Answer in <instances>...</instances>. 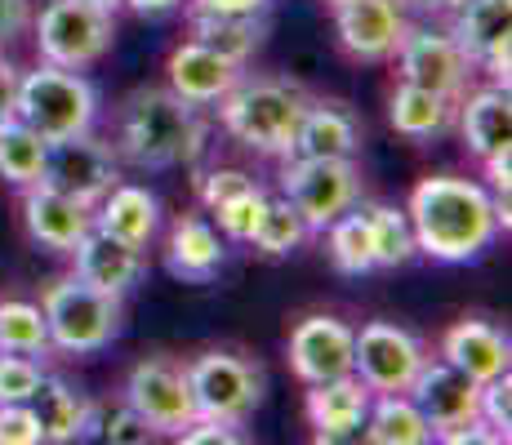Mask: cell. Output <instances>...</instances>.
Segmentation results:
<instances>
[{"label": "cell", "mask_w": 512, "mask_h": 445, "mask_svg": "<svg viewBox=\"0 0 512 445\" xmlns=\"http://www.w3.org/2000/svg\"><path fill=\"white\" fill-rule=\"evenodd\" d=\"M18 121H27L45 143L94 130L98 121V89L72 67L41 63L36 72L18 76Z\"/></svg>", "instance_id": "5b68a950"}, {"label": "cell", "mask_w": 512, "mask_h": 445, "mask_svg": "<svg viewBox=\"0 0 512 445\" xmlns=\"http://www.w3.org/2000/svg\"><path fill=\"white\" fill-rule=\"evenodd\" d=\"M308 103L312 94L299 81H285V76H241L214 107H219L223 130L241 147L285 161L294 152V138H299Z\"/></svg>", "instance_id": "3957f363"}, {"label": "cell", "mask_w": 512, "mask_h": 445, "mask_svg": "<svg viewBox=\"0 0 512 445\" xmlns=\"http://www.w3.org/2000/svg\"><path fill=\"white\" fill-rule=\"evenodd\" d=\"M392 58H397L401 81L437 89V94H446V98H464L472 72H477L455 36L437 32V27H406V36H401Z\"/></svg>", "instance_id": "7c38bea8"}, {"label": "cell", "mask_w": 512, "mask_h": 445, "mask_svg": "<svg viewBox=\"0 0 512 445\" xmlns=\"http://www.w3.org/2000/svg\"><path fill=\"white\" fill-rule=\"evenodd\" d=\"M455 121V98L437 94V89H423L401 81L388 98V125L410 143H428V138L446 134Z\"/></svg>", "instance_id": "83f0119b"}, {"label": "cell", "mask_w": 512, "mask_h": 445, "mask_svg": "<svg viewBox=\"0 0 512 445\" xmlns=\"http://www.w3.org/2000/svg\"><path fill=\"white\" fill-rule=\"evenodd\" d=\"M45 152H49V143L27 121H18V116L0 121V178H5L9 187L41 183Z\"/></svg>", "instance_id": "f546056e"}, {"label": "cell", "mask_w": 512, "mask_h": 445, "mask_svg": "<svg viewBox=\"0 0 512 445\" xmlns=\"http://www.w3.org/2000/svg\"><path fill=\"white\" fill-rule=\"evenodd\" d=\"M192 9H214V14H254V9H268V0H192Z\"/></svg>", "instance_id": "f6af8a7d"}, {"label": "cell", "mask_w": 512, "mask_h": 445, "mask_svg": "<svg viewBox=\"0 0 512 445\" xmlns=\"http://www.w3.org/2000/svg\"><path fill=\"white\" fill-rule=\"evenodd\" d=\"M477 397H481V383L468 379L464 370H455L450 361H423V370L410 383V401L428 419L432 437L477 419Z\"/></svg>", "instance_id": "2e32d148"}, {"label": "cell", "mask_w": 512, "mask_h": 445, "mask_svg": "<svg viewBox=\"0 0 512 445\" xmlns=\"http://www.w3.org/2000/svg\"><path fill=\"white\" fill-rule=\"evenodd\" d=\"M223 259H228V245H223L219 227L201 214H183L170 227V241H165V267H170L179 281L187 285H210L219 276Z\"/></svg>", "instance_id": "7402d4cb"}, {"label": "cell", "mask_w": 512, "mask_h": 445, "mask_svg": "<svg viewBox=\"0 0 512 445\" xmlns=\"http://www.w3.org/2000/svg\"><path fill=\"white\" fill-rule=\"evenodd\" d=\"M85 5H98V9H107V14H116V9H121L125 0H85Z\"/></svg>", "instance_id": "c3c4849f"}, {"label": "cell", "mask_w": 512, "mask_h": 445, "mask_svg": "<svg viewBox=\"0 0 512 445\" xmlns=\"http://www.w3.org/2000/svg\"><path fill=\"white\" fill-rule=\"evenodd\" d=\"M41 312L49 325V348L67 356H94L112 348V339L121 334V299L85 285L76 272L49 285Z\"/></svg>", "instance_id": "277c9868"}, {"label": "cell", "mask_w": 512, "mask_h": 445, "mask_svg": "<svg viewBox=\"0 0 512 445\" xmlns=\"http://www.w3.org/2000/svg\"><path fill=\"white\" fill-rule=\"evenodd\" d=\"M187 383H192V401H196V419H219L241 428L254 410L263 405L268 379L254 361L232 352H201L187 365Z\"/></svg>", "instance_id": "8992f818"}, {"label": "cell", "mask_w": 512, "mask_h": 445, "mask_svg": "<svg viewBox=\"0 0 512 445\" xmlns=\"http://www.w3.org/2000/svg\"><path fill=\"white\" fill-rule=\"evenodd\" d=\"M72 259H76V276H81L85 285H94V290H103V294H116V299H125L147 272V259L139 245L121 241V236L103 232V227H90V232L76 241Z\"/></svg>", "instance_id": "e0dca14e"}, {"label": "cell", "mask_w": 512, "mask_h": 445, "mask_svg": "<svg viewBox=\"0 0 512 445\" xmlns=\"http://www.w3.org/2000/svg\"><path fill=\"white\" fill-rule=\"evenodd\" d=\"M45 370L36 356L23 352H0V405L9 401H32V392L41 388Z\"/></svg>", "instance_id": "d590c367"}, {"label": "cell", "mask_w": 512, "mask_h": 445, "mask_svg": "<svg viewBox=\"0 0 512 445\" xmlns=\"http://www.w3.org/2000/svg\"><path fill=\"white\" fill-rule=\"evenodd\" d=\"M116 156L134 170H179L205 152V121L170 85H143L116 112Z\"/></svg>", "instance_id": "7a4b0ae2"}, {"label": "cell", "mask_w": 512, "mask_h": 445, "mask_svg": "<svg viewBox=\"0 0 512 445\" xmlns=\"http://www.w3.org/2000/svg\"><path fill=\"white\" fill-rule=\"evenodd\" d=\"M486 165V178H490V196L499 201V210H508V187H512V161H508V152L504 156H490V161H481Z\"/></svg>", "instance_id": "b9f144b4"}, {"label": "cell", "mask_w": 512, "mask_h": 445, "mask_svg": "<svg viewBox=\"0 0 512 445\" xmlns=\"http://www.w3.org/2000/svg\"><path fill=\"white\" fill-rule=\"evenodd\" d=\"M27 27V0H0V45Z\"/></svg>", "instance_id": "ee69618b"}, {"label": "cell", "mask_w": 512, "mask_h": 445, "mask_svg": "<svg viewBox=\"0 0 512 445\" xmlns=\"http://www.w3.org/2000/svg\"><path fill=\"white\" fill-rule=\"evenodd\" d=\"M326 250H330L334 272H343V276H366V272H374L370 219H366V210H361V205L343 210L339 219L326 227Z\"/></svg>", "instance_id": "4dcf8cb0"}, {"label": "cell", "mask_w": 512, "mask_h": 445, "mask_svg": "<svg viewBox=\"0 0 512 445\" xmlns=\"http://www.w3.org/2000/svg\"><path fill=\"white\" fill-rule=\"evenodd\" d=\"M23 223L36 245H45L54 254H72L76 241L94 227V210L45 183H32L23 187Z\"/></svg>", "instance_id": "ffe728a7"}, {"label": "cell", "mask_w": 512, "mask_h": 445, "mask_svg": "<svg viewBox=\"0 0 512 445\" xmlns=\"http://www.w3.org/2000/svg\"><path fill=\"white\" fill-rule=\"evenodd\" d=\"M94 227H103V232L147 250V241H152L156 227H161V205H156V196L139 183H116L112 192L94 205Z\"/></svg>", "instance_id": "4316f807"}, {"label": "cell", "mask_w": 512, "mask_h": 445, "mask_svg": "<svg viewBox=\"0 0 512 445\" xmlns=\"http://www.w3.org/2000/svg\"><path fill=\"white\" fill-rule=\"evenodd\" d=\"M361 437L374 445H423L432 441V428L419 414V405L410 401V392H379V397H370Z\"/></svg>", "instance_id": "f1b7e54d"}, {"label": "cell", "mask_w": 512, "mask_h": 445, "mask_svg": "<svg viewBox=\"0 0 512 445\" xmlns=\"http://www.w3.org/2000/svg\"><path fill=\"white\" fill-rule=\"evenodd\" d=\"M18 76L23 72L9 58H0V121H9L18 112Z\"/></svg>", "instance_id": "7bdbcfd3"}, {"label": "cell", "mask_w": 512, "mask_h": 445, "mask_svg": "<svg viewBox=\"0 0 512 445\" xmlns=\"http://www.w3.org/2000/svg\"><path fill=\"white\" fill-rule=\"evenodd\" d=\"M179 441H187V445H236V441H245V432H236V423L196 419L192 428L179 432Z\"/></svg>", "instance_id": "60d3db41"}, {"label": "cell", "mask_w": 512, "mask_h": 445, "mask_svg": "<svg viewBox=\"0 0 512 445\" xmlns=\"http://www.w3.org/2000/svg\"><path fill=\"white\" fill-rule=\"evenodd\" d=\"M374 392L357 374H343V379L330 383H308V423H312V437L317 441H361V428H366V410H370Z\"/></svg>", "instance_id": "ac0fdd59"}, {"label": "cell", "mask_w": 512, "mask_h": 445, "mask_svg": "<svg viewBox=\"0 0 512 445\" xmlns=\"http://www.w3.org/2000/svg\"><path fill=\"white\" fill-rule=\"evenodd\" d=\"M419 9H432V14H446V9H455L459 0H415Z\"/></svg>", "instance_id": "7dc6e473"}, {"label": "cell", "mask_w": 512, "mask_h": 445, "mask_svg": "<svg viewBox=\"0 0 512 445\" xmlns=\"http://www.w3.org/2000/svg\"><path fill=\"white\" fill-rule=\"evenodd\" d=\"M361 152V121L352 116V107L312 98L303 112L299 138H294L290 156H321V161H357Z\"/></svg>", "instance_id": "603a6c76"}, {"label": "cell", "mask_w": 512, "mask_h": 445, "mask_svg": "<svg viewBox=\"0 0 512 445\" xmlns=\"http://www.w3.org/2000/svg\"><path fill=\"white\" fill-rule=\"evenodd\" d=\"M250 187H259L245 170H210V174H201V205L205 210H219L223 201H232V196H241V192H250Z\"/></svg>", "instance_id": "74e56055"}, {"label": "cell", "mask_w": 512, "mask_h": 445, "mask_svg": "<svg viewBox=\"0 0 512 445\" xmlns=\"http://www.w3.org/2000/svg\"><path fill=\"white\" fill-rule=\"evenodd\" d=\"M441 361H450L455 370H464L468 379H477V383L499 379L512 365L508 334L490 321H459V325H450L446 339H441Z\"/></svg>", "instance_id": "cb8c5ba5"}, {"label": "cell", "mask_w": 512, "mask_h": 445, "mask_svg": "<svg viewBox=\"0 0 512 445\" xmlns=\"http://www.w3.org/2000/svg\"><path fill=\"white\" fill-rule=\"evenodd\" d=\"M406 219L419 254L437 263H468L486 254L499 232H508V210H499L490 187L455 174H432L415 183Z\"/></svg>", "instance_id": "6da1fadb"}, {"label": "cell", "mask_w": 512, "mask_h": 445, "mask_svg": "<svg viewBox=\"0 0 512 445\" xmlns=\"http://www.w3.org/2000/svg\"><path fill=\"white\" fill-rule=\"evenodd\" d=\"M352 348H357V330L339 316H303L290 330V370L299 383H330L352 374Z\"/></svg>", "instance_id": "4fadbf2b"}, {"label": "cell", "mask_w": 512, "mask_h": 445, "mask_svg": "<svg viewBox=\"0 0 512 445\" xmlns=\"http://www.w3.org/2000/svg\"><path fill=\"white\" fill-rule=\"evenodd\" d=\"M32 414L36 428H41L45 445H67V441H85L98 428V405L85 397L81 388H72L58 374H45L41 388L32 392Z\"/></svg>", "instance_id": "44dd1931"}, {"label": "cell", "mask_w": 512, "mask_h": 445, "mask_svg": "<svg viewBox=\"0 0 512 445\" xmlns=\"http://www.w3.org/2000/svg\"><path fill=\"white\" fill-rule=\"evenodd\" d=\"M0 445H41V428L27 401L0 405Z\"/></svg>", "instance_id": "f35d334b"}, {"label": "cell", "mask_w": 512, "mask_h": 445, "mask_svg": "<svg viewBox=\"0 0 512 445\" xmlns=\"http://www.w3.org/2000/svg\"><path fill=\"white\" fill-rule=\"evenodd\" d=\"M98 432H103V441H112V445H147L156 437L152 428L139 419V414L130 410V405H121V410H112L103 423H98Z\"/></svg>", "instance_id": "ab89813d"}, {"label": "cell", "mask_w": 512, "mask_h": 445, "mask_svg": "<svg viewBox=\"0 0 512 445\" xmlns=\"http://www.w3.org/2000/svg\"><path fill=\"white\" fill-rule=\"evenodd\" d=\"M268 201H272V196L263 192V187H250V192L223 201L219 210H210L214 223H219V232H223V241L250 245V236L259 232V223H263V210H268Z\"/></svg>", "instance_id": "e575fe53"}, {"label": "cell", "mask_w": 512, "mask_h": 445, "mask_svg": "<svg viewBox=\"0 0 512 445\" xmlns=\"http://www.w3.org/2000/svg\"><path fill=\"white\" fill-rule=\"evenodd\" d=\"M366 219H370V241H374V267H406L419 254L406 210L366 205Z\"/></svg>", "instance_id": "d6a6232c"}, {"label": "cell", "mask_w": 512, "mask_h": 445, "mask_svg": "<svg viewBox=\"0 0 512 445\" xmlns=\"http://www.w3.org/2000/svg\"><path fill=\"white\" fill-rule=\"evenodd\" d=\"M125 405L156 432V437H179L183 428L196 423L192 383H187V365L170 356H147L125 379Z\"/></svg>", "instance_id": "9c48e42d"}, {"label": "cell", "mask_w": 512, "mask_h": 445, "mask_svg": "<svg viewBox=\"0 0 512 445\" xmlns=\"http://www.w3.org/2000/svg\"><path fill=\"white\" fill-rule=\"evenodd\" d=\"M303 241H308V223H303V214L294 210L285 196L281 201H268L259 232L250 236V245L263 254V259H290Z\"/></svg>", "instance_id": "836d02e7"}, {"label": "cell", "mask_w": 512, "mask_h": 445, "mask_svg": "<svg viewBox=\"0 0 512 445\" xmlns=\"http://www.w3.org/2000/svg\"><path fill=\"white\" fill-rule=\"evenodd\" d=\"M125 5H130L134 14H170V9H179L183 0H125Z\"/></svg>", "instance_id": "bcb514c9"}, {"label": "cell", "mask_w": 512, "mask_h": 445, "mask_svg": "<svg viewBox=\"0 0 512 445\" xmlns=\"http://www.w3.org/2000/svg\"><path fill=\"white\" fill-rule=\"evenodd\" d=\"M0 58H5V54H0Z\"/></svg>", "instance_id": "f907efd6"}, {"label": "cell", "mask_w": 512, "mask_h": 445, "mask_svg": "<svg viewBox=\"0 0 512 445\" xmlns=\"http://www.w3.org/2000/svg\"><path fill=\"white\" fill-rule=\"evenodd\" d=\"M330 5H339V0H330Z\"/></svg>", "instance_id": "681fc988"}, {"label": "cell", "mask_w": 512, "mask_h": 445, "mask_svg": "<svg viewBox=\"0 0 512 445\" xmlns=\"http://www.w3.org/2000/svg\"><path fill=\"white\" fill-rule=\"evenodd\" d=\"M477 419L495 432L499 441H508V428H512V379L499 374V379H486L481 383V397H477Z\"/></svg>", "instance_id": "8d00e7d4"}, {"label": "cell", "mask_w": 512, "mask_h": 445, "mask_svg": "<svg viewBox=\"0 0 512 445\" xmlns=\"http://www.w3.org/2000/svg\"><path fill=\"white\" fill-rule=\"evenodd\" d=\"M406 14L397 0H339L334 5V32L339 45L357 63H388L406 36Z\"/></svg>", "instance_id": "9a60e30c"}, {"label": "cell", "mask_w": 512, "mask_h": 445, "mask_svg": "<svg viewBox=\"0 0 512 445\" xmlns=\"http://www.w3.org/2000/svg\"><path fill=\"white\" fill-rule=\"evenodd\" d=\"M0 352H23V356L49 352V325L41 303L0 299Z\"/></svg>", "instance_id": "1f68e13d"}, {"label": "cell", "mask_w": 512, "mask_h": 445, "mask_svg": "<svg viewBox=\"0 0 512 445\" xmlns=\"http://www.w3.org/2000/svg\"><path fill=\"white\" fill-rule=\"evenodd\" d=\"M41 183L94 210V205L121 183V156H116L112 143L94 138L90 130L72 134V138H54L45 152Z\"/></svg>", "instance_id": "30bf717a"}, {"label": "cell", "mask_w": 512, "mask_h": 445, "mask_svg": "<svg viewBox=\"0 0 512 445\" xmlns=\"http://www.w3.org/2000/svg\"><path fill=\"white\" fill-rule=\"evenodd\" d=\"M241 76H245V63H232V58L214 54V49H205L201 41H192V36H187L170 54V63H165V81L192 107H214Z\"/></svg>", "instance_id": "d6986e66"}, {"label": "cell", "mask_w": 512, "mask_h": 445, "mask_svg": "<svg viewBox=\"0 0 512 445\" xmlns=\"http://www.w3.org/2000/svg\"><path fill=\"white\" fill-rule=\"evenodd\" d=\"M281 196L303 214L308 232H326L343 210L361 205V170H357V161L285 156Z\"/></svg>", "instance_id": "52a82bcc"}, {"label": "cell", "mask_w": 512, "mask_h": 445, "mask_svg": "<svg viewBox=\"0 0 512 445\" xmlns=\"http://www.w3.org/2000/svg\"><path fill=\"white\" fill-rule=\"evenodd\" d=\"M450 36L472 58V67L495 76L508 89V45H512V0H459Z\"/></svg>", "instance_id": "5bb4252c"}, {"label": "cell", "mask_w": 512, "mask_h": 445, "mask_svg": "<svg viewBox=\"0 0 512 445\" xmlns=\"http://www.w3.org/2000/svg\"><path fill=\"white\" fill-rule=\"evenodd\" d=\"M112 41H116V14L85 5V0H49L41 9V23H36L41 58L54 67H72V72L94 67L112 49Z\"/></svg>", "instance_id": "ba28073f"}, {"label": "cell", "mask_w": 512, "mask_h": 445, "mask_svg": "<svg viewBox=\"0 0 512 445\" xmlns=\"http://www.w3.org/2000/svg\"><path fill=\"white\" fill-rule=\"evenodd\" d=\"M459 130H464V143L477 161L512 152V98H508V89L504 85L472 89L464 98V107H459Z\"/></svg>", "instance_id": "d4e9b609"}, {"label": "cell", "mask_w": 512, "mask_h": 445, "mask_svg": "<svg viewBox=\"0 0 512 445\" xmlns=\"http://www.w3.org/2000/svg\"><path fill=\"white\" fill-rule=\"evenodd\" d=\"M192 27V41H201L214 54L232 58V63H250L254 49L268 36V9H254V14H214V9H192L187 14Z\"/></svg>", "instance_id": "484cf974"}, {"label": "cell", "mask_w": 512, "mask_h": 445, "mask_svg": "<svg viewBox=\"0 0 512 445\" xmlns=\"http://www.w3.org/2000/svg\"><path fill=\"white\" fill-rule=\"evenodd\" d=\"M428 352L410 330L392 321H370L357 330V348H352V374L379 397V392H410L415 374L423 370Z\"/></svg>", "instance_id": "8fae6325"}]
</instances>
